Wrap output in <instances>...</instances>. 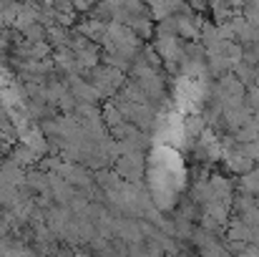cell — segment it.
Listing matches in <instances>:
<instances>
[{
    "instance_id": "cell-1",
    "label": "cell",
    "mask_w": 259,
    "mask_h": 257,
    "mask_svg": "<svg viewBox=\"0 0 259 257\" xmlns=\"http://www.w3.org/2000/svg\"><path fill=\"white\" fill-rule=\"evenodd\" d=\"M91 84L98 88L101 96H106V93H113L118 86L123 84V76H121V71H113V68H96Z\"/></svg>"
},
{
    "instance_id": "cell-2",
    "label": "cell",
    "mask_w": 259,
    "mask_h": 257,
    "mask_svg": "<svg viewBox=\"0 0 259 257\" xmlns=\"http://www.w3.org/2000/svg\"><path fill=\"white\" fill-rule=\"evenodd\" d=\"M61 174H63L73 187H88V181H91L88 174L81 169V167H61Z\"/></svg>"
},
{
    "instance_id": "cell-3",
    "label": "cell",
    "mask_w": 259,
    "mask_h": 257,
    "mask_svg": "<svg viewBox=\"0 0 259 257\" xmlns=\"http://www.w3.org/2000/svg\"><path fill=\"white\" fill-rule=\"evenodd\" d=\"M46 35H48V41H51L56 48H63V46H68V38H66V33H63L61 28H51Z\"/></svg>"
},
{
    "instance_id": "cell-4",
    "label": "cell",
    "mask_w": 259,
    "mask_h": 257,
    "mask_svg": "<svg viewBox=\"0 0 259 257\" xmlns=\"http://www.w3.org/2000/svg\"><path fill=\"white\" fill-rule=\"evenodd\" d=\"M71 5H73L76 10H86V8L93 5V0H71Z\"/></svg>"
}]
</instances>
